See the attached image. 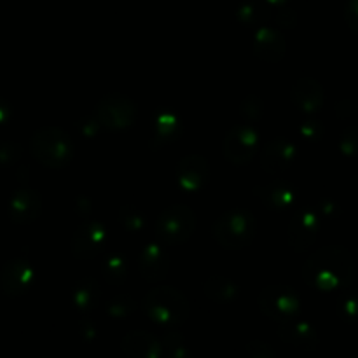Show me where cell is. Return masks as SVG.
I'll use <instances>...</instances> for the list:
<instances>
[{
    "instance_id": "6da1fadb",
    "label": "cell",
    "mask_w": 358,
    "mask_h": 358,
    "mask_svg": "<svg viewBox=\"0 0 358 358\" xmlns=\"http://www.w3.org/2000/svg\"><path fill=\"white\" fill-rule=\"evenodd\" d=\"M255 219L247 210H229L219 217L213 226L217 243L226 248H243L252 243L255 236Z\"/></svg>"
},
{
    "instance_id": "7a4b0ae2",
    "label": "cell",
    "mask_w": 358,
    "mask_h": 358,
    "mask_svg": "<svg viewBox=\"0 0 358 358\" xmlns=\"http://www.w3.org/2000/svg\"><path fill=\"white\" fill-rule=\"evenodd\" d=\"M143 306L149 317L157 324L178 325L187 318L189 304L184 294L171 287H159L147 294Z\"/></svg>"
},
{
    "instance_id": "3957f363",
    "label": "cell",
    "mask_w": 358,
    "mask_h": 358,
    "mask_svg": "<svg viewBox=\"0 0 358 358\" xmlns=\"http://www.w3.org/2000/svg\"><path fill=\"white\" fill-rule=\"evenodd\" d=\"M31 152L45 166H65L73 156L69 135L58 128H42L31 140Z\"/></svg>"
},
{
    "instance_id": "277c9868",
    "label": "cell",
    "mask_w": 358,
    "mask_h": 358,
    "mask_svg": "<svg viewBox=\"0 0 358 358\" xmlns=\"http://www.w3.org/2000/svg\"><path fill=\"white\" fill-rule=\"evenodd\" d=\"M196 217L191 208L185 205H173L161 213L157 220L156 233L159 240L166 245H178L189 240V236L194 231Z\"/></svg>"
},
{
    "instance_id": "5b68a950",
    "label": "cell",
    "mask_w": 358,
    "mask_h": 358,
    "mask_svg": "<svg viewBox=\"0 0 358 358\" xmlns=\"http://www.w3.org/2000/svg\"><path fill=\"white\" fill-rule=\"evenodd\" d=\"M259 306L268 317L275 320L290 318L299 308L296 294L285 285H269L259 296Z\"/></svg>"
},
{
    "instance_id": "8992f818",
    "label": "cell",
    "mask_w": 358,
    "mask_h": 358,
    "mask_svg": "<svg viewBox=\"0 0 358 358\" xmlns=\"http://www.w3.org/2000/svg\"><path fill=\"white\" fill-rule=\"evenodd\" d=\"M98 121L110 129H122L131 124L136 117V107L131 100L121 94L103 98L98 105Z\"/></svg>"
},
{
    "instance_id": "52a82bcc",
    "label": "cell",
    "mask_w": 358,
    "mask_h": 358,
    "mask_svg": "<svg viewBox=\"0 0 358 358\" xmlns=\"http://www.w3.org/2000/svg\"><path fill=\"white\" fill-rule=\"evenodd\" d=\"M259 149V138L248 126H236L224 140V156L233 164H247Z\"/></svg>"
},
{
    "instance_id": "ba28073f",
    "label": "cell",
    "mask_w": 358,
    "mask_h": 358,
    "mask_svg": "<svg viewBox=\"0 0 358 358\" xmlns=\"http://www.w3.org/2000/svg\"><path fill=\"white\" fill-rule=\"evenodd\" d=\"M34 280V266L24 259H14V261L7 262L6 268H3L2 275H0V287L7 296L17 297L28 292Z\"/></svg>"
},
{
    "instance_id": "9c48e42d",
    "label": "cell",
    "mask_w": 358,
    "mask_h": 358,
    "mask_svg": "<svg viewBox=\"0 0 358 358\" xmlns=\"http://www.w3.org/2000/svg\"><path fill=\"white\" fill-rule=\"evenodd\" d=\"M107 234L105 227L98 222H87L83 227H79L73 236L72 248L76 257L91 259L103 248Z\"/></svg>"
},
{
    "instance_id": "30bf717a",
    "label": "cell",
    "mask_w": 358,
    "mask_h": 358,
    "mask_svg": "<svg viewBox=\"0 0 358 358\" xmlns=\"http://www.w3.org/2000/svg\"><path fill=\"white\" fill-rule=\"evenodd\" d=\"M177 178L184 191H198L208 180V163L201 156L184 157L177 168Z\"/></svg>"
},
{
    "instance_id": "8fae6325",
    "label": "cell",
    "mask_w": 358,
    "mask_h": 358,
    "mask_svg": "<svg viewBox=\"0 0 358 358\" xmlns=\"http://www.w3.org/2000/svg\"><path fill=\"white\" fill-rule=\"evenodd\" d=\"M41 196L37 194V191L21 189V191H16V194L10 198L9 213L14 222L30 224L41 213Z\"/></svg>"
},
{
    "instance_id": "7c38bea8",
    "label": "cell",
    "mask_w": 358,
    "mask_h": 358,
    "mask_svg": "<svg viewBox=\"0 0 358 358\" xmlns=\"http://www.w3.org/2000/svg\"><path fill=\"white\" fill-rule=\"evenodd\" d=\"M138 269L145 280H149V282H159V280H163L166 276L168 269H170V262H168L166 254L159 247H156V245L150 247L149 245L140 254Z\"/></svg>"
},
{
    "instance_id": "4fadbf2b",
    "label": "cell",
    "mask_w": 358,
    "mask_h": 358,
    "mask_svg": "<svg viewBox=\"0 0 358 358\" xmlns=\"http://www.w3.org/2000/svg\"><path fill=\"white\" fill-rule=\"evenodd\" d=\"M294 149L290 143L283 140H273L262 154V170L268 173H278L283 171L292 161Z\"/></svg>"
},
{
    "instance_id": "5bb4252c",
    "label": "cell",
    "mask_w": 358,
    "mask_h": 358,
    "mask_svg": "<svg viewBox=\"0 0 358 358\" xmlns=\"http://www.w3.org/2000/svg\"><path fill=\"white\" fill-rule=\"evenodd\" d=\"M254 48L259 58H262L264 62L275 63L283 58L285 42H283L282 35L276 34L275 30H261L257 34V38H255Z\"/></svg>"
},
{
    "instance_id": "9a60e30c",
    "label": "cell",
    "mask_w": 358,
    "mask_h": 358,
    "mask_svg": "<svg viewBox=\"0 0 358 358\" xmlns=\"http://www.w3.org/2000/svg\"><path fill=\"white\" fill-rule=\"evenodd\" d=\"M124 350L131 358H157L159 357V345L152 336L145 332H133L126 336Z\"/></svg>"
},
{
    "instance_id": "2e32d148",
    "label": "cell",
    "mask_w": 358,
    "mask_h": 358,
    "mask_svg": "<svg viewBox=\"0 0 358 358\" xmlns=\"http://www.w3.org/2000/svg\"><path fill=\"white\" fill-rule=\"evenodd\" d=\"M315 227H317V224L310 213H301L299 217L294 219V222L289 227V241L294 250L299 252L311 243L315 236Z\"/></svg>"
},
{
    "instance_id": "e0dca14e",
    "label": "cell",
    "mask_w": 358,
    "mask_h": 358,
    "mask_svg": "<svg viewBox=\"0 0 358 358\" xmlns=\"http://www.w3.org/2000/svg\"><path fill=\"white\" fill-rule=\"evenodd\" d=\"M292 100L303 110H315L320 105V90L311 79H303L294 86Z\"/></svg>"
},
{
    "instance_id": "ac0fdd59",
    "label": "cell",
    "mask_w": 358,
    "mask_h": 358,
    "mask_svg": "<svg viewBox=\"0 0 358 358\" xmlns=\"http://www.w3.org/2000/svg\"><path fill=\"white\" fill-rule=\"evenodd\" d=\"M259 198L269 206V208H285L292 201V191L283 187L282 184H269L264 187L255 189Z\"/></svg>"
},
{
    "instance_id": "d6986e66",
    "label": "cell",
    "mask_w": 358,
    "mask_h": 358,
    "mask_svg": "<svg viewBox=\"0 0 358 358\" xmlns=\"http://www.w3.org/2000/svg\"><path fill=\"white\" fill-rule=\"evenodd\" d=\"M205 292L212 297L213 301L219 303H226V301L236 297V285L231 280L224 278V276H213L208 280L205 287Z\"/></svg>"
},
{
    "instance_id": "ffe728a7",
    "label": "cell",
    "mask_w": 358,
    "mask_h": 358,
    "mask_svg": "<svg viewBox=\"0 0 358 358\" xmlns=\"http://www.w3.org/2000/svg\"><path fill=\"white\" fill-rule=\"evenodd\" d=\"M107 280L117 283L124 280V261L121 259H110L107 262Z\"/></svg>"
},
{
    "instance_id": "44dd1931",
    "label": "cell",
    "mask_w": 358,
    "mask_h": 358,
    "mask_svg": "<svg viewBox=\"0 0 358 358\" xmlns=\"http://www.w3.org/2000/svg\"><path fill=\"white\" fill-rule=\"evenodd\" d=\"M178 336H170L166 339V350L170 353V358H189L187 355V350L178 343Z\"/></svg>"
},
{
    "instance_id": "7402d4cb",
    "label": "cell",
    "mask_w": 358,
    "mask_h": 358,
    "mask_svg": "<svg viewBox=\"0 0 358 358\" xmlns=\"http://www.w3.org/2000/svg\"><path fill=\"white\" fill-rule=\"evenodd\" d=\"M346 20H348L352 30L358 34V0H350L348 9H346Z\"/></svg>"
},
{
    "instance_id": "603a6c76",
    "label": "cell",
    "mask_w": 358,
    "mask_h": 358,
    "mask_svg": "<svg viewBox=\"0 0 358 358\" xmlns=\"http://www.w3.org/2000/svg\"><path fill=\"white\" fill-rule=\"evenodd\" d=\"M10 114H13L10 105L7 103L3 98H0V124H6V122L10 119Z\"/></svg>"
},
{
    "instance_id": "cb8c5ba5",
    "label": "cell",
    "mask_w": 358,
    "mask_h": 358,
    "mask_svg": "<svg viewBox=\"0 0 358 358\" xmlns=\"http://www.w3.org/2000/svg\"><path fill=\"white\" fill-rule=\"evenodd\" d=\"M273 2H283V0H273Z\"/></svg>"
}]
</instances>
